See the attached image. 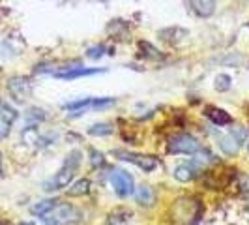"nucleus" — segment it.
Instances as JSON below:
<instances>
[{
  "label": "nucleus",
  "mask_w": 249,
  "mask_h": 225,
  "mask_svg": "<svg viewBox=\"0 0 249 225\" xmlns=\"http://www.w3.org/2000/svg\"><path fill=\"white\" fill-rule=\"evenodd\" d=\"M79 163H81V152H79V150L70 152L68 158H66V162H64L62 169L53 176L51 180L43 182V189H45V191H56V189L66 188L70 182H71V178L75 176V173H77Z\"/></svg>",
  "instance_id": "nucleus-1"
},
{
  "label": "nucleus",
  "mask_w": 249,
  "mask_h": 225,
  "mask_svg": "<svg viewBox=\"0 0 249 225\" xmlns=\"http://www.w3.org/2000/svg\"><path fill=\"white\" fill-rule=\"evenodd\" d=\"M200 149L199 141L187 133H180L171 139L169 143V152L171 154H195Z\"/></svg>",
  "instance_id": "nucleus-4"
},
{
  "label": "nucleus",
  "mask_w": 249,
  "mask_h": 225,
  "mask_svg": "<svg viewBox=\"0 0 249 225\" xmlns=\"http://www.w3.org/2000/svg\"><path fill=\"white\" fill-rule=\"evenodd\" d=\"M10 126H12V122H10L6 116L0 114V139H4L10 133Z\"/></svg>",
  "instance_id": "nucleus-19"
},
{
  "label": "nucleus",
  "mask_w": 249,
  "mask_h": 225,
  "mask_svg": "<svg viewBox=\"0 0 249 225\" xmlns=\"http://www.w3.org/2000/svg\"><path fill=\"white\" fill-rule=\"evenodd\" d=\"M193 12L200 17H210L215 10V0H189Z\"/></svg>",
  "instance_id": "nucleus-10"
},
{
  "label": "nucleus",
  "mask_w": 249,
  "mask_h": 225,
  "mask_svg": "<svg viewBox=\"0 0 249 225\" xmlns=\"http://www.w3.org/2000/svg\"><path fill=\"white\" fill-rule=\"evenodd\" d=\"M244 141H246V131H244L242 128H234L229 135L221 137V141H219V149L223 150L225 154L232 156V154H236L238 150H240V147H242Z\"/></svg>",
  "instance_id": "nucleus-7"
},
{
  "label": "nucleus",
  "mask_w": 249,
  "mask_h": 225,
  "mask_svg": "<svg viewBox=\"0 0 249 225\" xmlns=\"http://www.w3.org/2000/svg\"><path fill=\"white\" fill-rule=\"evenodd\" d=\"M215 88H217L219 92L229 90V88H231V77H229V75H217V77H215Z\"/></svg>",
  "instance_id": "nucleus-17"
},
{
  "label": "nucleus",
  "mask_w": 249,
  "mask_h": 225,
  "mask_svg": "<svg viewBox=\"0 0 249 225\" xmlns=\"http://www.w3.org/2000/svg\"><path fill=\"white\" fill-rule=\"evenodd\" d=\"M103 72L105 70H100V68H64V70H54L53 75L56 79L71 81V79H77V77H87V75L103 74Z\"/></svg>",
  "instance_id": "nucleus-9"
},
{
  "label": "nucleus",
  "mask_w": 249,
  "mask_h": 225,
  "mask_svg": "<svg viewBox=\"0 0 249 225\" xmlns=\"http://www.w3.org/2000/svg\"><path fill=\"white\" fill-rule=\"evenodd\" d=\"M21 225H34L32 222H25V224H21Z\"/></svg>",
  "instance_id": "nucleus-23"
},
{
  "label": "nucleus",
  "mask_w": 249,
  "mask_h": 225,
  "mask_svg": "<svg viewBox=\"0 0 249 225\" xmlns=\"http://www.w3.org/2000/svg\"><path fill=\"white\" fill-rule=\"evenodd\" d=\"M58 201L54 199H45V201H39V203H36L34 206H32V214H36V216H45V214L49 212L51 208L56 205Z\"/></svg>",
  "instance_id": "nucleus-15"
},
{
  "label": "nucleus",
  "mask_w": 249,
  "mask_h": 225,
  "mask_svg": "<svg viewBox=\"0 0 249 225\" xmlns=\"http://www.w3.org/2000/svg\"><path fill=\"white\" fill-rule=\"evenodd\" d=\"M114 100L112 98H85V100L71 101V103H66L64 107L70 109L71 116H79L85 111H92V109H103V107H111Z\"/></svg>",
  "instance_id": "nucleus-3"
},
{
  "label": "nucleus",
  "mask_w": 249,
  "mask_h": 225,
  "mask_svg": "<svg viewBox=\"0 0 249 225\" xmlns=\"http://www.w3.org/2000/svg\"><path fill=\"white\" fill-rule=\"evenodd\" d=\"M135 199H137L139 205H142V206L146 205V206H150V205L154 203V191H152V188L142 184V186L137 189V193H135Z\"/></svg>",
  "instance_id": "nucleus-13"
},
{
  "label": "nucleus",
  "mask_w": 249,
  "mask_h": 225,
  "mask_svg": "<svg viewBox=\"0 0 249 225\" xmlns=\"http://www.w3.org/2000/svg\"><path fill=\"white\" fill-rule=\"evenodd\" d=\"M88 133H90V135H96V137H101V135H111L112 126L107 124V122H100V124L90 126V128H88Z\"/></svg>",
  "instance_id": "nucleus-16"
},
{
  "label": "nucleus",
  "mask_w": 249,
  "mask_h": 225,
  "mask_svg": "<svg viewBox=\"0 0 249 225\" xmlns=\"http://www.w3.org/2000/svg\"><path fill=\"white\" fill-rule=\"evenodd\" d=\"M114 156H118L120 160L129 163H135L137 167H141L142 171H154L158 167V160L152 156H142V154H135V152H127V150H116Z\"/></svg>",
  "instance_id": "nucleus-5"
},
{
  "label": "nucleus",
  "mask_w": 249,
  "mask_h": 225,
  "mask_svg": "<svg viewBox=\"0 0 249 225\" xmlns=\"http://www.w3.org/2000/svg\"><path fill=\"white\" fill-rule=\"evenodd\" d=\"M79 218H81L79 210L73 208L71 205H66V203L54 205L45 216H41L45 225H68L71 222H77Z\"/></svg>",
  "instance_id": "nucleus-2"
},
{
  "label": "nucleus",
  "mask_w": 249,
  "mask_h": 225,
  "mask_svg": "<svg viewBox=\"0 0 249 225\" xmlns=\"http://www.w3.org/2000/svg\"><path fill=\"white\" fill-rule=\"evenodd\" d=\"M26 118H28V122H41V120H45V114H43V111L41 109H30L28 111V114H26Z\"/></svg>",
  "instance_id": "nucleus-18"
},
{
  "label": "nucleus",
  "mask_w": 249,
  "mask_h": 225,
  "mask_svg": "<svg viewBox=\"0 0 249 225\" xmlns=\"http://www.w3.org/2000/svg\"><path fill=\"white\" fill-rule=\"evenodd\" d=\"M90 162H92V165L94 167H100V165H103V154L101 152H98V150H90Z\"/></svg>",
  "instance_id": "nucleus-20"
},
{
  "label": "nucleus",
  "mask_w": 249,
  "mask_h": 225,
  "mask_svg": "<svg viewBox=\"0 0 249 225\" xmlns=\"http://www.w3.org/2000/svg\"><path fill=\"white\" fill-rule=\"evenodd\" d=\"M103 53H105V47H103V45L90 47V49H88V58H94V60H96V58H100Z\"/></svg>",
  "instance_id": "nucleus-21"
},
{
  "label": "nucleus",
  "mask_w": 249,
  "mask_h": 225,
  "mask_svg": "<svg viewBox=\"0 0 249 225\" xmlns=\"http://www.w3.org/2000/svg\"><path fill=\"white\" fill-rule=\"evenodd\" d=\"M4 176V169H2V154H0V178Z\"/></svg>",
  "instance_id": "nucleus-22"
},
{
  "label": "nucleus",
  "mask_w": 249,
  "mask_h": 225,
  "mask_svg": "<svg viewBox=\"0 0 249 225\" xmlns=\"http://www.w3.org/2000/svg\"><path fill=\"white\" fill-rule=\"evenodd\" d=\"M206 116L212 120L213 124H217V126H225L232 122L231 114L227 111H223V109H217V107H208V109H206Z\"/></svg>",
  "instance_id": "nucleus-11"
},
{
  "label": "nucleus",
  "mask_w": 249,
  "mask_h": 225,
  "mask_svg": "<svg viewBox=\"0 0 249 225\" xmlns=\"http://www.w3.org/2000/svg\"><path fill=\"white\" fill-rule=\"evenodd\" d=\"M88 189H90V180L88 178H81L71 188H68V195L70 197H79V195L88 193Z\"/></svg>",
  "instance_id": "nucleus-14"
},
{
  "label": "nucleus",
  "mask_w": 249,
  "mask_h": 225,
  "mask_svg": "<svg viewBox=\"0 0 249 225\" xmlns=\"http://www.w3.org/2000/svg\"><path fill=\"white\" fill-rule=\"evenodd\" d=\"M111 184L120 197H127L129 193H133V176L127 171H122V169L114 171L111 175Z\"/></svg>",
  "instance_id": "nucleus-6"
},
{
  "label": "nucleus",
  "mask_w": 249,
  "mask_h": 225,
  "mask_svg": "<svg viewBox=\"0 0 249 225\" xmlns=\"http://www.w3.org/2000/svg\"><path fill=\"white\" fill-rule=\"evenodd\" d=\"M175 176L180 182H189V180H193L197 176V169H195V165L184 163V165H178L175 169Z\"/></svg>",
  "instance_id": "nucleus-12"
},
{
  "label": "nucleus",
  "mask_w": 249,
  "mask_h": 225,
  "mask_svg": "<svg viewBox=\"0 0 249 225\" xmlns=\"http://www.w3.org/2000/svg\"><path fill=\"white\" fill-rule=\"evenodd\" d=\"M8 90H10V94L13 96L15 101H25L30 96L32 87H30V83L26 81L25 77H13L8 83Z\"/></svg>",
  "instance_id": "nucleus-8"
}]
</instances>
